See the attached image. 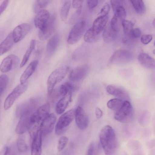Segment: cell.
I'll use <instances>...</instances> for the list:
<instances>
[{
  "label": "cell",
  "instance_id": "obj_1",
  "mask_svg": "<svg viewBox=\"0 0 155 155\" xmlns=\"http://www.w3.org/2000/svg\"><path fill=\"white\" fill-rule=\"evenodd\" d=\"M101 144L105 155H115L118 148V142L115 133L110 125L104 126L99 135Z\"/></svg>",
  "mask_w": 155,
  "mask_h": 155
},
{
  "label": "cell",
  "instance_id": "obj_2",
  "mask_svg": "<svg viewBox=\"0 0 155 155\" xmlns=\"http://www.w3.org/2000/svg\"><path fill=\"white\" fill-rule=\"evenodd\" d=\"M70 67L64 65L53 71L49 76L47 83L48 95H50L55 86L65 77L70 69Z\"/></svg>",
  "mask_w": 155,
  "mask_h": 155
},
{
  "label": "cell",
  "instance_id": "obj_3",
  "mask_svg": "<svg viewBox=\"0 0 155 155\" xmlns=\"http://www.w3.org/2000/svg\"><path fill=\"white\" fill-rule=\"evenodd\" d=\"M133 117L132 107L129 101H125L121 107L115 112L114 117L116 120L122 123L130 122Z\"/></svg>",
  "mask_w": 155,
  "mask_h": 155
},
{
  "label": "cell",
  "instance_id": "obj_4",
  "mask_svg": "<svg viewBox=\"0 0 155 155\" xmlns=\"http://www.w3.org/2000/svg\"><path fill=\"white\" fill-rule=\"evenodd\" d=\"M74 109H71L62 114L59 118L55 127L57 135L62 134L73 121L75 116Z\"/></svg>",
  "mask_w": 155,
  "mask_h": 155
},
{
  "label": "cell",
  "instance_id": "obj_5",
  "mask_svg": "<svg viewBox=\"0 0 155 155\" xmlns=\"http://www.w3.org/2000/svg\"><path fill=\"white\" fill-rule=\"evenodd\" d=\"M28 84L27 81L24 83L20 84L17 86L8 96L4 104L5 110H7L9 109L15 100L26 91Z\"/></svg>",
  "mask_w": 155,
  "mask_h": 155
},
{
  "label": "cell",
  "instance_id": "obj_6",
  "mask_svg": "<svg viewBox=\"0 0 155 155\" xmlns=\"http://www.w3.org/2000/svg\"><path fill=\"white\" fill-rule=\"evenodd\" d=\"M85 21H81L76 23L71 30L68 35L67 42L70 45L77 43L82 36L85 28Z\"/></svg>",
  "mask_w": 155,
  "mask_h": 155
},
{
  "label": "cell",
  "instance_id": "obj_7",
  "mask_svg": "<svg viewBox=\"0 0 155 155\" xmlns=\"http://www.w3.org/2000/svg\"><path fill=\"white\" fill-rule=\"evenodd\" d=\"M133 58V54L129 51L120 49L115 51L111 56L109 63L118 64L126 63L130 61Z\"/></svg>",
  "mask_w": 155,
  "mask_h": 155
},
{
  "label": "cell",
  "instance_id": "obj_8",
  "mask_svg": "<svg viewBox=\"0 0 155 155\" xmlns=\"http://www.w3.org/2000/svg\"><path fill=\"white\" fill-rule=\"evenodd\" d=\"M34 110L26 111L21 115L15 128V132L17 134H21L28 130L31 124V118L34 112Z\"/></svg>",
  "mask_w": 155,
  "mask_h": 155
},
{
  "label": "cell",
  "instance_id": "obj_9",
  "mask_svg": "<svg viewBox=\"0 0 155 155\" xmlns=\"http://www.w3.org/2000/svg\"><path fill=\"white\" fill-rule=\"evenodd\" d=\"M50 104L46 103L39 107L33 113L31 118L30 125L33 124H41L43 120L49 114Z\"/></svg>",
  "mask_w": 155,
  "mask_h": 155
},
{
  "label": "cell",
  "instance_id": "obj_10",
  "mask_svg": "<svg viewBox=\"0 0 155 155\" xmlns=\"http://www.w3.org/2000/svg\"><path fill=\"white\" fill-rule=\"evenodd\" d=\"M56 16L53 14L45 27L42 30H39L38 37L41 41H44L48 38L53 33L54 30Z\"/></svg>",
  "mask_w": 155,
  "mask_h": 155
},
{
  "label": "cell",
  "instance_id": "obj_11",
  "mask_svg": "<svg viewBox=\"0 0 155 155\" xmlns=\"http://www.w3.org/2000/svg\"><path fill=\"white\" fill-rule=\"evenodd\" d=\"M31 28L30 25L27 23L21 24L15 27L12 32L14 43L22 40L30 31Z\"/></svg>",
  "mask_w": 155,
  "mask_h": 155
},
{
  "label": "cell",
  "instance_id": "obj_12",
  "mask_svg": "<svg viewBox=\"0 0 155 155\" xmlns=\"http://www.w3.org/2000/svg\"><path fill=\"white\" fill-rule=\"evenodd\" d=\"M75 120L78 127L82 130H85L87 127L88 119L87 115L82 107H77L75 111Z\"/></svg>",
  "mask_w": 155,
  "mask_h": 155
},
{
  "label": "cell",
  "instance_id": "obj_13",
  "mask_svg": "<svg viewBox=\"0 0 155 155\" xmlns=\"http://www.w3.org/2000/svg\"><path fill=\"white\" fill-rule=\"evenodd\" d=\"M56 117L53 114H49L41 123L39 130L42 135H47L51 132L54 128Z\"/></svg>",
  "mask_w": 155,
  "mask_h": 155
},
{
  "label": "cell",
  "instance_id": "obj_14",
  "mask_svg": "<svg viewBox=\"0 0 155 155\" xmlns=\"http://www.w3.org/2000/svg\"><path fill=\"white\" fill-rule=\"evenodd\" d=\"M89 68L87 65H82L78 66L70 71L68 78L73 81L80 80L84 78L88 73Z\"/></svg>",
  "mask_w": 155,
  "mask_h": 155
},
{
  "label": "cell",
  "instance_id": "obj_15",
  "mask_svg": "<svg viewBox=\"0 0 155 155\" xmlns=\"http://www.w3.org/2000/svg\"><path fill=\"white\" fill-rule=\"evenodd\" d=\"M123 0H110L114 15L121 21L125 20L126 16V12L124 8Z\"/></svg>",
  "mask_w": 155,
  "mask_h": 155
},
{
  "label": "cell",
  "instance_id": "obj_16",
  "mask_svg": "<svg viewBox=\"0 0 155 155\" xmlns=\"http://www.w3.org/2000/svg\"><path fill=\"white\" fill-rule=\"evenodd\" d=\"M107 92L110 94L117 98L124 101H129V96L127 92L123 88L114 85H109L106 88Z\"/></svg>",
  "mask_w": 155,
  "mask_h": 155
},
{
  "label": "cell",
  "instance_id": "obj_17",
  "mask_svg": "<svg viewBox=\"0 0 155 155\" xmlns=\"http://www.w3.org/2000/svg\"><path fill=\"white\" fill-rule=\"evenodd\" d=\"M50 17L49 12L45 9L37 13L34 22L35 27L39 30L42 29L47 24Z\"/></svg>",
  "mask_w": 155,
  "mask_h": 155
},
{
  "label": "cell",
  "instance_id": "obj_18",
  "mask_svg": "<svg viewBox=\"0 0 155 155\" xmlns=\"http://www.w3.org/2000/svg\"><path fill=\"white\" fill-rule=\"evenodd\" d=\"M19 58L15 55L10 54L5 58L0 65V71L2 72H8L11 70L14 64L19 61Z\"/></svg>",
  "mask_w": 155,
  "mask_h": 155
},
{
  "label": "cell",
  "instance_id": "obj_19",
  "mask_svg": "<svg viewBox=\"0 0 155 155\" xmlns=\"http://www.w3.org/2000/svg\"><path fill=\"white\" fill-rule=\"evenodd\" d=\"M38 100L32 99L19 105L17 107L16 114L20 117L25 112L29 110H35L38 105Z\"/></svg>",
  "mask_w": 155,
  "mask_h": 155
},
{
  "label": "cell",
  "instance_id": "obj_20",
  "mask_svg": "<svg viewBox=\"0 0 155 155\" xmlns=\"http://www.w3.org/2000/svg\"><path fill=\"white\" fill-rule=\"evenodd\" d=\"M42 135L39 130L32 138L31 155H41Z\"/></svg>",
  "mask_w": 155,
  "mask_h": 155
},
{
  "label": "cell",
  "instance_id": "obj_21",
  "mask_svg": "<svg viewBox=\"0 0 155 155\" xmlns=\"http://www.w3.org/2000/svg\"><path fill=\"white\" fill-rule=\"evenodd\" d=\"M108 15L99 16L94 21L91 28L94 33L98 35L105 27L108 21Z\"/></svg>",
  "mask_w": 155,
  "mask_h": 155
},
{
  "label": "cell",
  "instance_id": "obj_22",
  "mask_svg": "<svg viewBox=\"0 0 155 155\" xmlns=\"http://www.w3.org/2000/svg\"><path fill=\"white\" fill-rule=\"evenodd\" d=\"M59 36L55 34L48 40L46 47V54L49 57L52 56L56 50L59 42Z\"/></svg>",
  "mask_w": 155,
  "mask_h": 155
},
{
  "label": "cell",
  "instance_id": "obj_23",
  "mask_svg": "<svg viewBox=\"0 0 155 155\" xmlns=\"http://www.w3.org/2000/svg\"><path fill=\"white\" fill-rule=\"evenodd\" d=\"M138 60L144 67L150 69L155 68V60L148 54L144 53L140 54L138 55Z\"/></svg>",
  "mask_w": 155,
  "mask_h": 155
},
{
  "label": "cell",
  "instance_id": "obj_24",
  "mask_svg": "<svg viewBox=\"0 0 155 155\" xmlns=\"http://www.w3.org/2000/svg\"><path fill=\"white\" fill-rule=\"evenodd\" d=\"M38 60H35L28 65L20 78L21 84L24 83L27 81L28 79L35 71L38 65Z\"/></svg>",
  "mask_w": 155,
  "mask_h": 155
},
{
  "label": "cell",
  "instance_id": "obj_25",
  "mask_svg": "<svg viewBox=\"0 0 155 155\" xmlns=\"http://www.w3.org/2000/svg\"><path fill=\"white\" fill-rule=\"evenodd\" d=\"M71 99V93H69L64 96L57 103L55 107L57 114H60L66 110Z\"/></svg>",
  "mask_w": 155,
  "mask_h": 155
},
{
  "label": "cell",
  "instance_id": "obj_26",
  "mask_svg": "<svg viewBox=\"0 0 155 155\" xmlns=\"http://www.w3.org/2000/svg\"><path fill=\"white\" fill-rule=\"evenodd\" d=\"M118 32L114 31L111 28L110 23L104 29L103 37L104 41L109 43L114 41L116 38Z\"/></svg>",
  "mask_w": 155,
  "mask_h": 155
},
{
  "label": "cell",
  "instance_id": "obj_27",
  "mask_svg": "<svg viewBox=\"0 0 155 155\" xmlns=\"http://www.w3.org/2000/svg\"><path fill=\"white\" fill-rule=\"evenodd\" d=\"M14 43L12 33H10L0 44V56L8 51Z\"/></svg>",
  "mask_w": 155,
  "mask_h": 155
},
{
  "label": "cell",
  "instance_id": "obj_28",
  "mask_svg": "<svg viewBox=\"0 0 155 155\" xmlns=\"http://www.w3.org/2000/svg\"><path fill=\"white\" fill-rule=\"evenodd\" d=\"M63 1L60 10V15L62 21H65L68 16L71 2L70 0H66Z\"/></svg>",
  "mask_w": 155,
  "mask_h": 155
},
{
  "label": "cell",
  "instance_id": "obj_29",
  "mask_svg": "<svg viewBox=\"0 0 155 155\" xmlns=\"http://www.w3.org/2000/svg\"><path fill=\"white\" fill-rule=\"evenodd\" d=\"M124 101L117 98L112 99L108 101L107 106L109 108L116 112L121 107Z\"/></svg>",
  "mask_w": 155,
  "mask_h": 155
},
{
  "label": "cell",
  "instance_id": "obj_30",
  "mask_svg": "<svg viewBox=\"0 0 155 155\" xmlns=\"http://www.w3.org/2000/svg\"><path fill=\"white\" fill-rule=\"evenodd\" d=\"M36 43V41L35 40L33 39L31 41L29 47L24 54L20 64V67L21 68L23 67L28 61L32 52L35 49Z\"/></svg>",
  "mask_w": 155,
  "mask_h": 155
},
{
  "label": "cell",
  "instance_id": "obj_31",
  "mask_svg": "<svg viewBox=\"0 0 155 155\" xmlns=\"http://www.w3.org/2000/svg\"><path fill=\"white\" fill-rule=\"evenodd\" d=\"M74 89V87L71 83L66 82L61 85L59 93L60 95L63 97L69 93H71Z\"/></svg>",
  "mask_w": 155,
  "mask_h": 155
},
{
  "label": "cell",
  "instance_id": "obj_32",
  "mask_svg": "<svg viewBox=\"0 0 155 155\" xmlns=\"http://www.w3.org/2000/svg\"><path fill=\"white\" fill-rule=\"evenodd\" d=\"M135 11L138 14H142L145 11V6L143 1L141 0H130Z\"/></svg>",
  "mask_w": 155,
  "mask_h": 155
},
{
  "label": "cell",
  "instance_id": "obj_33",
  "mask_svg": "<svg viewBox=\"0 0 155 155\" xmlns=\"http://www.w3.org/2000/svg\"><path fill=\"white\" fill-rule=\"evenodd\" d=\"M98 35L95 34L92 28L89 29L85 32L84 36V41L89 43H93L98 40Z\"/></svg>",
  "mask_w": 155,
  "mask_h": 155
},
{
  "label": "cell",
  "instance_id": "obj_34",
  "mask_svg": "<svg viewBox=\"0 0 155 155\" xmlns=\"http://www.w3.org/2000/svg\"><path fill=\"white\" fill-rule=\"evenodd\" d=\"M51 1L46 0H37L35 1L34 5V11L37 13L40 11L44 9L50 3Z\"/></svg>",
  "mask_w": 155,
  "mask_h": 155
},
{
  "label": "cell",
  "instance_id": "obj_35",
  "mask_svg": "<svg viewBox=\"0 0 155 155\" xmlns=\"http://www.w3.org/2000/svg\"><path fill=\"white\" fill-rule=\"evenodd\" d=\"M9 78L6 75L2 74L0 76V97L6 87Z\"/></svg>",
  "mask_w": 155,
  "mask_h": 155
},
{
  "label": "cell",
  "instance_id": "obj_36",
  "mask_svg": "<svg viewBox=\"0 0 155 155\" xmlns=\"http://www.w3.org/2000/svg\"><path fill=\"white\" fill-rule=\"evenodd\" d=\"M124 34L128 35L130 31L133 29V23L131 21L124 20L121 22Z\"/></svg>",
  "mask_w": 155,
  "mask_h": 155
},
{
  "label": "cell",
  "instance_id": "obj_37",
  "mask_svg": "<svg viewBox=\"0 0 155 155\" xmlns=\"http://www.w3.org/2000/svg\"><path fill=\"white\" fill-rule=\"evenodd\" d=\"M122 21L119 20L116 16L114 15L111 20L110 25L114 31L118 32L120 28V23Z\"/></svg>",
  "mask_w": 155,
  "mask_h": 155
},
{
  "label": "cell",
  "instance_id": "obj_38",
  "mask_svg": "<svg viewBox=\"0 0 155 155\" xmlns=\"http://www.w3.org/2000/svg\"><path fill=\"white\" fill-rule=\"evenodd\" d=\"M17 145L18 150L21 153L25 152L27 150V145L22 138H20L18 139Z\"/></svg>",
  "mask_w": 155,
  "mask_h": 155
},
{
  "label": "cell",
  "instance_id": "obj_39",
  "mask_svg": "<svg viewBox=\"0 0 155 155\" xmlns=\"http://www.w3.org/2000/svg\"><path fill=\"white\" fill-rule=\"evenodd\" d=\"M68 138L66 137L62 136L58 140V149L59 151L62 150L65 147L68 142Z\"/></svg>",
  "mask_w": 155,
  "mask_h": 155
},
{
  "label": "cell",
  "instance_id": "obj_40",
  "mask_svg": "<svg viewBox=\"0 0 155 155\" xmlns=\"http://www.w3.org/2000/svg\"><path fill=\"white\" fill-rule=\"evenodd\" d=\"M141 34V30L138 28H133L130 32L128 35L133 39H137L140 38Z\"/></svg>",
  "mask_w": 155,
  "mask_h": 155
},
{
  "label": "cell",
  "instance_id": "obj_41",
  "mask_svg": "<svg viewBox=\"0 0 155 155\" xmlns=\"http://www.w3.org/2000/svg\"><path fill=\"white\" fill-rule=\"evenodd\" d=\"M110 10V6L109 4L106 3L103 6L100 12L98 13L99 16L107 15Z\"/></svg>",
  "mask_w": 155,
  "mask_h": 155
},
{
  "label": "cell",
  "instance_id": "obj_42",
  "mask_svg": "<svg viewBox=\"0 0 155 155\" xmlns=\"http://www.w3.org/2000/svg\"><path fill=\"white\" fill-rule=\"evenodd\" d=\"M96 146L94 142H92L89 145L86 152V155H95Z\"/></svg>",
  "mask_w": 155,
  "mask_h": 155
},
{
  "label": "cell",
  "instance_id": "obj_43",
  "mask_svg": "<svg viewBox=\"0 0 155 155\" xmlns=\"http://www.w3.org/2000/svg\"><path fill=\"white\" fill-rule=\"evenodd\" d=\"M152 39V36L150 35H143L140 38V41L143 44L147 45L149 43Z\"/></svg>",
  "mask_w": 155,
  "mask_h": 155
},
{
  "label": "cell",
  "instance_id": "obj_44",
  "mask_svg": "<svg viewBox=\"0 0 155 155\" xmlns=\"http://www.w3.org/2000/svg\"><path fill=\"white\" fill-rule=\"evenodd\" d=\"M35 45V47L36 48L35 53L37 56H39L41 54L43 49V45L39 41L37 42L36 41Z\"/></svg>",
  "mask_w": 155,
  "mask_h": 155
},
{
  "label": "cell",
  "instance_id": "obj_45",
  "mask_svg": "<svg viewBox=\"0 0 155 155\" xmlns=\"http://www.w3.org/2000/svg\"><path fill=\"white\" fill-rule=\"evenodd\" d=\"M83 0H73L72 2L73 7L76 9H78L81 7H82V5Z\"/></svg>",
  "mask_w": 155,
  "mask_h": 155
},
{
  "label": "cell",
  "instance_id": "obj_46",
  "mask_svg": "<svg viewBox=\"0 0 155 155\" xmlns=\"http://www.w3.org/2000/svg\"><path fill=\"white\" fill-rule=\"evenodd\" d=\"M9 2V0H4L0 5V15L7 8Z\"/></svg>",
  "mask_w": 155,
  "mask_h": 155
},
{
  "label": "cell",
  "instance_id": "obj_47",
  "mask_svg": "<svg viewBox=\"0 0 155 155\" xmlns=\"http://www.w3.org/2000/svg\"><path fill=\"white\" fill-rule=\"evenodd\" d=\"M87 4L88 7L90 9H92L96 7L98 3V1L97 0H87Z\"/></svg>",
  "mask_w": 155,
  "mask_h": 155
},
{
  "label": "cell",
  "instance_id": "obj_48",
  "mask_svg": "<svg viewBox=\"0 0 155 155\" xmlns=\"http://www.w3.org/2000/svg\"><path fill=\"white\" fill-rule=\"evenodd\" d=\"M95 115L97 118H101L103 115L102 111L99 108H97L95 110Z\"/></svg>",
  "mask_w": 155,
  "mask_h": 155
},
{
  "label": "cell",
  "instance_id": "obj_49",
  "mask_svg": "<svg viewBox=\"0 0 155 155\" xmlns=\"http://www.w3.org/2000/svg\"><path fill=\"white\" fill-rule=\"evenodd\" d=\"M11 150L9 147H7L5 155H11Z\"/></svg>",
  "mask_w": 155,
  "mask_h": 155
},
{
  "label": "cell",
  "instance_id": "obj_50",
  "mask_svg": "<svg viewBox=\"0 0 155 155\" xmlns=\"http://www.w3.org/2000/svg\"><path fill=\"white\" fill-rule=\"evenodd\" d=\"M7 146L4 147L0 152V155H5Z\"/></svg>",
  "mask_w": 155,
  "mask_h": 155
},
{
  "label": "cell",
  "instance_id": "obj_51",
  "mask_svg": "<svg viewBox=\"0 0 155 155\" xmlns=\"http://www.w3.org/2000/svg\"><path fill=\"white\" fill-rule=\"evenodd\" d=\"M153 24L154 26H155V20L154 19L153 22Z\"/></svg>",
  "mask_w": 155,
  "mask_h": 155
},
{
  "label": "cell",
  "instance_id": "obj_52",
  "mask_svg": "<svg viewBox=\"0 0 155 155\" xmlns=\"http://www.w3.org/2000/svg\"><path fill=\"white\" fill-rule=\"evenodd\" d=\"M1 103V99H0V108Z\"/></svg>",
  "mask_w": 155,
  "mask_h": 155
}]
</instances>
